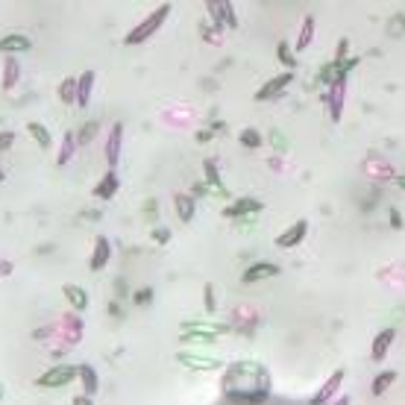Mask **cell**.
<instances>
[{
	"label": "cell",
	"mask_w": 405,
	"mask_h": 405,
	"mask_svg": "<svg viewBox=\"0 0 405 405\" xmlns=\"http://www.w3.org/2000/svg\"><path fill=\"white\" fill-rule=\"evenodd\" d=\"M223 394L238 405H259L270 394V376L259 361H238L223 376Z\"/></svg>",
	"instance_id": "6da1fadb"
},
{
	"label": "cell",
	"mask_w": 405,
	"mask_h": 405,
	"mask_svg": "<svg viewBox=\"0 0 405 405\" xmlns=\"http://www.w3.org/2000/svg\"><path fill=\"white\" fill-rule=\"evenodd\" d=\"M170 12H174V4H162V6H156L150 15H147V18L141 21V24H135L130 33H126L123 45H126V48H135V45H144L147 38H153V35L167 24Z\"/></svg>",
	"instance_id": "7a4b0ae2"
},
{
	"label": "cell",
	"mask_w": 405,
	"mask_h": 405,
	"mask_svg": "<svg viewBox=\"0 0 405 405\" xmlns=\"http://www.w3.org/2000/svg\"><path fill=\"white\" fill-rule=\"evenodd\" d=\"M226 332H229V326L226 323H215V321H188V323H182V340H197V344L218 340Z\"/></svg>",
	"instance_id": "3957f363"
},
{
	"label": "cell",
	"mask_w": 405,
	"mask_h": 405,
	"mask_svg": "<svg viewBox=\"0 0 405 405\" xmlns=\"http://www.w3.org/2000/svg\"><path fill=\"white\" fill-rule=\"evenodd\" d=\"M74 379H79V365H56V367L41 373L35 379V385L38 388H65Z\"/></svg>",
	"instance_id": "277c9868"
},
{
	"label": "cell",
	"mask_w": 405,
	"mask_h": 405,
	"mask_svg": "<svg viewBox=\"0 0 405 405\" xmlns=\"http://www.w3.org/2000/svg\"><path fill=\"white\" fill-rule=\"evenodd\" d=\"M358 56H353V59H344V62H323L321 65V71H317V82L321 85H332V82H338V79H347L350 77V71L353 68H358Z\"/></svg>",
	"instance_id": "5b68a950"
},
{
	"label": "cell",
	"mask_w": 405,
	"mask_h": 405,
	"mask_svg": "<svg viewBox=\"0 0 405 405\" xmlns=\"http://www.w3.org/2000/svg\"><path fill=\"white\" fill-rule=\"evenodd\" d=\"M294 82V71H279V74H276V77H270L265 85H262V89L259 91H255V100H259V103H270V100H276V97H282L285 91H288V85Z\"/></svg>",
	"instance_id": "8992f818"
},
{
	"label": "cell",
	"mask_w": 405,
	"mask_h": 405,
	"mask_svg": "<svg viewBox=\"0 0 405 405\" xmlns=\"http://www.w3.org/2000/svg\"><path fill=\"white\" fill-rule=\"evenodd\" d=\"M344 100H347V79H338V82L326 85V91H323V106L329 109L332 123H338L340 115H344Z\"/></svg>",
	"instance_id": "52a82bcc"
},
{
	"label": "cell",
	"mask_w": 405,
	"mask_h": 405,
	"mask_svg": "<svg viewBox=\"0 0 405 405\" xmlns=\"http://www.w3.org/2000/svg\"><path fill=\"white\" fill-rule=\"evenodd\" d=\"M262 209H265L262 200H255V197H238V200H232V203L223 209V218H229V221H250V218L259 215Z\"/></svg>",
	"instance_id": "ba28073f"
},
{
	"label": "cell",
	"mask_w": 405,
	"mask_h": 405,
	"mask_svg": "<svg viewBox=\"0 0 405 405\" xmlns=\"http://www.w3.org/2000/svg\"><path fill=\"white\" fill-rule=\"evenodd\" d=\"M279 276V265H273V262H255L244 270L241 276V282L244 285H255V282H265V279H276Z\"/></svg>",
	"instance_id": "9c48e42d"
},
{
	"label": "cell",
	"mask_w": 405,
	"mask_h": 405,
	"mask_svg": "<svg viewBox=\"0 0 405 405\" xmlns=\"http://www.w3.org/2000/svg\"><path fill=\"white\" fill-rule=\"evenodd\" d=\"M309 235V221H294L282 235H276V247H282V250H294L296 244H303Z\"/></svg>",
	"instance_id": "30bf717a"
},
{
	"label": "cell",
	"mask_w": 405,
	"mask_h": 405,
	"mask_svg": "<svg viewBox=\"0 0 405 405\" xmlns=\"http://www.w3.org/2000/svg\"><path fill=\"white\" fill-rule=\"evenodd\" d=\"M121 147H123V123L118 121V123H112L109 138H106V165H109V167H118Z\"/></svg>",
	"instance_id": "8fae6325"
},
{
	"label": "cell",
	"mask_w": 405,
	"mask_h": 405,
	"mask_svg": "<svg viewBox=\"0 0 405 405\" xmlns=\"http://www.w3.org/2000/svg\"><path fill=\"white\" fill-rule=\"evenodd\" d=\"M203 174H206L209 194H215V197H229V191L223 188V179H221V170H218V162H215V159H206V162H203Z\"/></svg>",
	"instance_id": "7c38bea8"
},
{
	"label": "cell",
	"mask_w": 405,
	"mask_h": 405,
	"mask_svg": "<svg viewBox=\"0 0 405 405\" xmlns=\"http://www.w3.org/2000/svg\"><path fill=\"white\" fill-rule=\"evenodd\" d=\"M177 361L185 365L188 370H218L221 367L218 358H209V355H200V353H177Z\"/></svg>",
	"instance_id": "4fadbf2b"
},
{
	"label": "cell",
	"mask_w": 405,
	"mask_h": 405,
	"mask_svg": "<svg viewBox=\"0 0 405 405\" xmlns=\"http://www.w3.org/2000/svg\"><path fill=\"white\" fill-rule=\"evenodd\" d=\"M118 188H121L118 170H115V167H109V170H106V174L100 177V182L94 185V197H97V200H112V197L118 194Z\"/></svg>",
	"instance_id": "5bb4252c"
},
{
	"label": "cell",
	"mask_w": 405,
	"mask_h": 405,
	"mask_svg": "<svg viewBox=\"0 0 405 405\" xmlns=\"http://www.w3.org/2000/svg\"><path fill=\"white\" fill-rule=\"evenodd\" d=\"M394 340H396V329H382L376 338H373V347H370V358L373 361H385V355H388V350L394 347Z\"/></svg>",
	"instance_id": "9a60e30c"
},
{
	"label": "cell",
	"mask_w": 405,
	"mask_h": 405,
	"mask_svg": "<svg viewBox=\"0 0 405 405\" xmlns=\"http://www.w3.org/2000/svg\"><path fill=\"white\" fill-rule=\"evenodd\" d=\"M340 382H344V370H335L323 385H321V391H317L314 396H311V405H326L335 394H338V388H340Z\"/></svg>",
	"instance_id": "2e32d148"
},
{
	"label": "cell",
	"mask_w": 405,
	"mask_h": 405,
	"mask_svg": "<svg viewBox=\"0 0 405 405\" xmlns=\"http://www.w3.org/2000/svg\"><path fill=\"white\" fill-rule=\"evenodd\" d=\"M33 48V41L27 35H21V33H9L0 38V53L4 56H15V53H27Z\"/></svg>",
	"instance_id": "e0dca14e"
},
{
	"label": "cell",
	"mask_w": 405,
	"mask_h": 405,
	"mask_svg": "<svg viewBox=\"0 0 405 405\" xmlns=\"http://www.w3.org/2000/svg\"><path fill=\"white\" fill-rule=\"evenodd\" d=\"M174 209H177V218L182 223H191L197 215V197L194 194H177L174 197Z\"/></svg>",
	"instance_id": "ac0fdd59"
},
{
	"label": "cell",
	"mask_w": 405,
	"mask_h": 405,
	"mask_svg": "<svg viewBox=\"0 0 405 405\" xmlns=\"http://www.w3.org/2000/svg\"><path fill=\"white\" fill-rule=\"evenodd\" d=\"M94 71H82L79 77H77V106H89L91 103V91H94Z\"/></svg>",
	"instance_id": "d6986e66"
},
{
	"label": "cell",
	"mask_w": 405,
	"mask_h": 405,
	"mask_svg": "<svg viewBox=\"0 0 405 405\" xmlns=\"http://www.w3.org/2000/svg\"><path fill=\"white\" fill-rule=\"evenodd\" d=\"M314 33H317V21H314V15H306L303 18V27H300V35H296V41H294V50L303 53L306 48H311Z\"/></svg>",
	"instance_id": "ffe728a7"
},
{
	"label": "cell",
	"mask_w": 405,
	"mask_h": 405,
	"mask_svg": "<svg viewBox=\"0 0 405 405\" xmlns=\"http://www.w3.org/2000/svg\"><path fill=\"white\" fill-rule=\"evenodd\" d=\"M109 259H112V247H109V241H106V238H97V241H94V250H91V259H89V267H91V270H103L106 265H109Z\"/></svg>",
	"instance_id": "44dd1931"
},
{
	"label": "cell",
	"mask_w": 405,
	"mask_h": 405,
	"mask_svg": "<svg viewBox=\"0 0 405 405\" xmlns=\"http://www.w3.org/2000/svg\"><path fill=\"white\" fill-rule=\"evenodd\" d=\"M62 294H65V300H68V306L74 311H85V309H89V291H85V288L65 285V288H62Z\"/></svg>",
	"instance_id": "7402d4cb"
},
{
	"label": "cell",
	"mask_w": 405,
	"mask_h": 405,
	"mask_svg": "<svg viewBox=\"0 0 405 405\" xmlns=\"http://www.w3.org/2000/svg\"><path fill=\"white\" fill-rule=\"evenodd\" d=\"M21 82V62L15 59V56H6V62H4V91H12L15 85Z\"/></svg>",
	"instance_id": "603a6c76"
},
{
	"label": "cell",
	"mask_w": 405,
	"mask_h": 405,
	"mask_svg": "<svg viewBox=\"0 0 405 405\" xmlns=\"http://www.w3.org/2000/svg\"><path fill=\"white\" fill-rule=\"evenodd\" d=\"M27 133H30V138H33V141L41 147V150H50V147H53V135H50V130H48L45 123L33 121V123L27 126Z\"/></svg>",
	"instance_id": "cb8c5ba5"
},
{
	"label": "cell",
	"mask_w": 405,
	"mask_h": 405,
	"mask_svg": "<svg viewBox=\"0 0 405 405\" xmlns=\"http://www.w3.org/2000/svg\"><path fill=\"white\" fill-rule=\"evenodd\" d=\"M77 147H79L77 133H65V138H62V150H59V156H56V165H59V167L68 165V162L74 159V153H77Z\"/></svg>",
	"instance_id": "d4e9b609"
},
{
	"label": "cell",
	"mask_w": 405,
	"mask_h": 405,
	"mask_svg": "<svg viewBox=\"0 0 405 405\" xmlns=\"http://www.w3.org/2000/svg\"><path fill=\"white\" fill-rule=\"evenodd\" d=\"M238 141H241V147H247V150H259V147L265 144L262 133L255 130V126H244V130L238 133Z\"/></svg>",
	"instance_id": "484cf974"
},
{
	"label": "cell",
	"mask_w": 405,
	"mask_h": 405,
	"mask_svg": "<svg viewBox=\"0 0 405 405\" xmlns=\"http://www.w3.org/2000/svg\"><path fill=\"white\" fill-rule=\"evenodd\" d=\"M396 382V370H385V373H379L376 379H373V385H370V391H373V396H382L391 385Z\"/></svg>",
	"instance_id": "4316f807"
},
{
	"label": "cell",
	"mask_w": 405,
	"mask_h": 405,
	"mask_svg": "<svg viewBox=\"0 0 405 405\" xmlns=\"http://www.w3.org/2000/svg\"><path fill=\"white\" fill-rule=\"evenodd\" d=\"M294 53H296V50H294L291 41H279V48H276V59H279L288 71L296 68V56H294Z\"/></svg>",
	"instance_id": "83f0119b"
},
{
	"label": "cell",
	"mask_w": 405,
	"mask_h": 405,
	"mask_svg": "<svg viewBox=\"0 0 405 405\" xmlns=\"http://www.w3.org/2000/svg\"><path fill=\"white\" fill-rule=\"evenodd\" d=\"M56 94H59V100H62V103H77V77L62 79Z\"/></svg>",
	"instance_id": "f1b7e54d"
},
{
	"label": "cell",
	"mask_w": 405,
	"mask_h": 405,
	"mask_svg": "<svg viewBox=\"0 0 405 405\" xmlns=\"http://www.w3.org/2000/svg\"><path fill=\"white\" fill-rule=\"evenodd\" d=\"M79 379H82V388H85V394H97V373H94V367H89V365H79Z\"/></svg>",
	"instance_id": "f546056e"
},
{
	"label": "cell",
	"mask_w": 405,
	"mask_h": 405,
	"mask_svg": "<svg viewBox=\"0 0 405 405\" xmlns=\"http://www.w3.org/2000/svg\"><path fill=\"white\" fill-rule=\"evenodd\" d=\"M206 4V12H209V18H211V24H215L218 30H226L223 27V9H221V0H203Z\"/></svg>",
	"instance_id": "4dcf8cb0"
},
{
	"label": "cell",
	"mask_w": 405,
	"mask_h": 405,
	"mask_svg": "<svg viewBox=\"0 0 405 405\" xmlns=\"http://www.w3.org/2000/svg\"><path fill=\"white\" fill-rule=\"evenodd\" d=\"M221 9H223V27L235 30L238 27V12H235V6H232V0H221Z\"/></svg>",
	"instance_id": "1f68e13d"
},
{
	"label": "cell",
	"mask_w": 405,
	"mask_h": 405,
	"mask_svg": "<svg viewBox=\"0 0 405 405\" xmlns=\"http://www.w3.org/2000/svg\"><path fill=\"white\" fill-rule=\"evenodd\" d=\"M97 130H100V123H97V121H89V123H82V130L77 133V141H79V144H89V141L97 135Z\"/></svg>",
	"instance_id": "d6a6232c"
},
{
	"label": "cell",
	"mask_w": 405,
	"mask_h": 405,
	"mask_svg": "<svg viewBox=\"0 0 405 405\" xmlns=\"http://www.w3.org/2000/svg\"><path fill=\"white\" fill-rule=\"evenodd\" d=\"M270 144H273V150H279V153H285L288 150V141H285V135L279 133V130H270Z\"/></svg>",
	"instance_id": "836d02e7"
},
{
	"label": "cell",
	"mask_w": 405,
	"mask_h": 405,
	"mask_svg": "<svg viewBox=\"0 0 405 405\" xmlns=\"http://www.w3.org/2000/svg\"><path fill=\"white\" fill-rule=\"evenodd\" d=\"M133 300H135V306H150V303H153V288H141V291H135Z\"/></svg>",
	"instance_id": "e575fe53"
},
{
	"label": "cell",
	"mask_w": 405,
	"mask_h": 405,
	"mask_svg": "<svg viewBox=\"0 0 405 405\" xmlns=\"http://www.w3.org/2000/svg\"><path fill=\"white\" fill-rule=\"evenodd\" d=\"M203 303H206L209 314L218 309V296H215V288H211V285H206V288H203Z\"/></svg>",
	"instance_id": "d590c367"
},
{
	"label": "cell",
	"mask_w": 405,
	"mask_h": 405,
	"mask_svg": "<svg viewBox=\"0 0 405 405\" xmlns=\"http://www.w3.org/2000/svg\"><path fill=\"white\" fill-rule=\"evenodd\" d=\"M391 35H402L405 33V15H394L391 18V30H388Z\"/></svg>",
	"instance_id": "8d00e7d4"
},
{
	"label": "cell",
	"mask_w": 405,
	"mask_h": 405,
	"mask_svg": "<svg viewBox=\"0 0 405 405\" xmlns=\"http://www.w3.org/2000/svg\"><path fill=\"white\" fill-rule=\"evenodd\" d=\"M170 235H174V232H170L167 226H156V229H153V241H156V244H167Z\"/></svg>",
	"instance_id": "74e56055"
},
{
	"label": "cell",
	"mask_w": 405,
	"mask_h": 405,
	"mask_svg": "<svg viewBox=\"0 0 405 405\" xmlns=\"http://www.w3.org/2000/svg\"><path fill=\"white\" fill-rule=\"evenodd\" d=\"M347 53H350V41H347V38H340V41H338V50H335V62H344V59H347Z\"/></svg>",
	"instance_id": "f35d334b"
},
{
	"label": "cell",
	"mask_w": 405,
	"mask_h": 405,
	"mask_svg": "<svg viewBox=\"0 0 405 405\" xmlns=\"http://www.w3.org/2000/svg\"><path fill=\"white\" fill-rule=\"evenodd\" d=\"M12 144H15V133H9V130H4V133H0V153H4V150H9Z\"/></svg>",
	"instance_id": "ab89813d"
},
{
	"label": "cell",
	"mask_w": 405,
	"mask_h": 405,
	"mask_svg": "<svg viewBox=\"0 0 405 405\" xmlns=\"http://www.w3.org/2000/svg\"><path fill=\"white\" fill-rule=\"evenodd\" d=\"M144 215H147V221H156V200H147Z\"/></svg>",
	"instance_id": "60d3db41"
},
{
	"label": "cell",
	"mask_w": 405,
	"mask_h": 405,
	"mask_svg": "<svg viewBox=\"0 0 405 405\" xmlns=\"http://www.w3.org/2000/svg\"><path fill=\"white\" fill-rule=\"evenodd\" d=\"M391 226H394V229H402V215H399L396 209H391Z\"/></svg>",
	"instance_id": "b9f144b4"
},
{
	"label": "cell",
	"mask_w": 405,
	"mask_h": 405,
	"mask_svg": "<svg viewBox=\"0 0 405 405\" xmlns=\"http://www.w3.org/2000/svg\"><path fill=\"white\" fill-rule=\"evenodd\" d=\"M74 405H94V399H91V394H79L74 399Z\"/></svg>",
	"instance_id": "7bdbcfd3"
},
{
	"label": "cell",
	"mask_w": 405,
	"mask_h": 405,
	"mask_svg": "<svg viewBox=\"0 0 405 405\" xmlns=\"http://www.w3.org/2000/svg\"><path fill=\"white\" fill-rule=\"evenodd\" d=\"M197 141H200V144H203V141H211V130H209V133L200 130V133H197Z\"/></svg>",
	"instance_id": "ee69618b"
},
{
	"label": "cell",
	"mask_w": 405,
	"mask_h": 405,
	"mask_svg": "<svg viewBox=\"0 0 405 405\" xmlns=\"http://www.w3.org/2000/svg\"><path fill=\"white\" fill-rule=\"evenodd\" d=\"M6 273H12V265L9 262H0V276H6Z\"/></svg>",
	"instance_id": "f6af8a7d"
},
{
	"label": "cell",
	"mask_w": 405,
	"mask_h": 405,
	"mask_svg": "<svg viewBox=\"0 0 405 405\" xmlns=\"http://www.w3.org/2000/svg\"><path fill=\"white\" fill-rule=\"evenodd\" d=\"M396 188H402V191H405V174H399V177H396Z\"/></svg>",
	"instance_id": "bcb514c9"
},
{
	"label": "cell",
	"mask_w": 405,
	"mask_h": 405,
	"mask_svg": "<svg viewBox=\"0 0 405 405\" xmlns=\"http://www.w3.org/2000/svg\"><path fill=\"white\" fill-rule=\"evenodd\" d=\"M335 405H350V396H340V399H338Z\"/></svg>",
	"instance_id": "7dc6e473"
},
{
	"label": "cell",
	"mask_w": 405,
	"mask_h": 405,
	"mask_svg": "<svg viewBox=\"0 0 405 405\" xmlns=\"http://www.w3.org/2000/svg\"><path fill=\"white\" fill-rule=\"evenodd\" d=\"M6 179V174H4V170H0V182H4Z\"/></svg>",
	"instance_id": "c3c4849f"
},
{
	"label": "cell",
	"mask_w": 405,
	"mask_h": 405,
	"mask_svg": "<svg viewBox=\"0 0 405 405\" xmlns=\"http://www.w3.org/2000/svg\"><path fill=\"white\" fill-rule=\"evenodd\" d=\"M0 396H4V385H0Z\"/></svg>",
	"instance_id": "681fc988"
}]
</instances>
